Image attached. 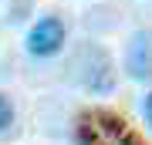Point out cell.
Here are the masks:
<instances>
[{
  "label": "cell",
  "instance_id": "1",
  "mask_svg": "<svg viewBox=\"0 0 152 145\" xmlns=\"http://www.w3.org/2000/svg\"><path fill=\"white\" fill-rule=\"evenodd\" d=\"M75 71H78V81L91 95H108L115 88V64L102 44H85L75 61Z\"/></svg>",
  "mask_w": 152,
  "mask_h": 145
},
{
  "label": "cell",
  "instance_id": "2",
  "mask_svg": "<svg viewBox=\"0 0 152 145\" xmlns=\"http://www.w3.org/2000/svg\"><path fill=\"white\" fill-rule=\"evenodd\" d=\"M64 37H68V27L61 17H41L37 24L31 27L27 34V51L34 54V58H54V54L64 47Z\"/></svg>",
  "mask_w": 152,
  "mask_h": 145
},
{
  "label": "cell",
  "instance_id": "3",
  "mask_svg": "<svg viewBox=\"0 0 152 145\" xmlns=\"http://www.w3.org/2000/svg\"><path fill=\"white\" fill-rule=\"evenodd\" d=\"M125 71H129L132 81L145 85L152 81V27H142L129 37V47H125Z\"/></svg>",
  "mask_w": 152,
  "mask_h": 145
},
{
  "label": "cell",
  "instance_id": "4",
  "mask_svg": "<svg viewBox=\"0 0 152 145\" xmlns=\"http://www.w3.org/2000/svg\"><path fill=\"white\" fill-rule=\"evenodd\" d=\"M10 125H14V105L7 95H0V132H7Z\"/></svg>",
  "mask_w": 152,
  "mask_h": 145
},
{
  "label": "cell",
  "instance_id": "5",
  "mask_svg": "<svg viewBox=\"0 0 152 145\" xmlns=\"http://www.w3.org/2000/svg\"><path fill=\"white\" fill-rule=\"evenodd\" d=\"M118 145H145V142H142V135H135L132 128H125V132L118 135Z\"/></svg>",
  "mask_w": 152,
  "mask_h": 145
},
{
  "label": "cell",
  "instance_id": "6",
  "mask_svg": "<svg viewBox=\"0 0 152 145\" xmlns=\"http://www.w3.org/2000/svg\"><path fill=\"white\" fill-rule=\"evenodd\" d=\"M142 118H145V125L152 128V91H149L145 98H142Z\"/></svg>",
  "mask_w": 152,
  "mask_h": 145
}]
</instances>
